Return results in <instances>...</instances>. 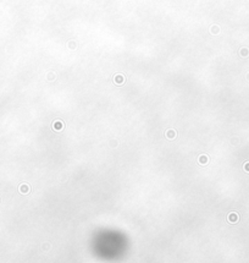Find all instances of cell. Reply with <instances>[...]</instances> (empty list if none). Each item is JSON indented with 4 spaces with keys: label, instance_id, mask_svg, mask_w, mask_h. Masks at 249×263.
<instances>
[{
    "label": "cell",
    "instance_id": "obj_1",
    "mask_svg": "<svg viewBox=\"0 0 249 263\" xmlns=\"http://www.w3.org/2000/svg\"><path fill=\"white\" fill-rule=\"evenodd\" d=\"M228 220H230V223H236V222H237L238 220V215L237 214H234V213H231V214H230V215H228Z\"/></svg>",
    "mask_w": 249,
    "mask_h": 263
},
{
    "label": "cell",
    "instance_id": "obj_2",
    "mask_svg": "<svg viewBox=\"0 0 249 263\" xmlns=\"http://www.w3.org/2000/svg\"><path fill=\"white\" fill-rule=\"evenodd\" d=\"M199 162H200V164H206V162H208V158L201 156V157L199 158Z\"/></svg>",
    "mask_w": 249,
    "mask_h": 263
}]
</instances>
